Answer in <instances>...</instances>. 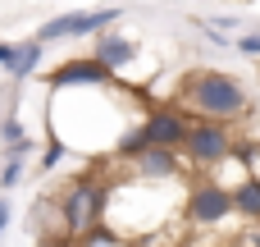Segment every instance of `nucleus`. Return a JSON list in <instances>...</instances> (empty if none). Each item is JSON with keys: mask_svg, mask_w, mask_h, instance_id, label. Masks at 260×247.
I'll list each match as a JSON object with an SVG mask.
<instances>
[{"mask_svg": "<svg viewBox=\"0 0 260 247\" xmlns=\"http://www.w3.org/2000/svg\"><path fill=\"white\" fill-rule=\"evenodd\" d=\"M9 220H14V211H9V202L0 197V238H5V229H9Z\"/></svg>", "mask_w": 260, "mask_h": 247, "instance_id": "f3484780", "label": "nucleus"}, {"mask_svg": "<svg viewBox=\"0 0 260 247\" xmlns=\"http://www.w3.org/2000/svg\"><path fill=\"white\" fill-rule=\"evenodd\" d=\"M91 55H96L114 78H123V73L133 69V60H137V41H133V37H123V32H114V23H110V28H101V32H96Z\"/></svg>", "mask_w": 260, "mask_h": 247, "instance_id": "0eeeda50", "label": "nucleus"}, {"mask_svg": "<svg viewBox=\"0 0 260 247\" xmlns=\"http://www.w3.org/2000/svg\"><path fill=\"white\" fill-rule=\"evenodd\" d=\"M233 50H242V55L260 60V32H251V37H233Z\"/></svg>", "mask_w": 260, "mask_h": 247, "instance_id": "dca6fc26", "label": "nucleus"}, {"mask_svg": "<svg viewBox=\"0 0 260 247\" xmlns=\"http://www.w3.org/2000/svg\"><path fill=\"white\" fill-rule=\"evenodd\" d=\"M23 160H27L23 151H9V160L0 165V193H14L23 183Z\"/></svg>", "mask_w": 260, "mask_h": 247, "instance_id": "4468645a", "label": "nucleus"}, {"mask_svg": "<svg viewBox=\"0 0 260 247\" xmlns=\"http://www.w3.org/2000/svg\"><path fill=\"white\" fill-rule=\"evenodd\" d=\"M64 156H69V142H64V138H50V142H46V151H41V174H50Z\"/></svg>", "mask_w": 260, "mask_h": 247, "instance_id": "2eb2a0df", "label": "nucleus"}, {"mask_svg": "<svg viewBox=\"0 0 260 247\" xmlns=\"http://www.w3.org/2000/svg\"><path fill=\"white\" fill-rule=\"evenodd\" d=\"M123 9L119 5H105V9H73V14H59V18H46L37 28V41L50 46V41H69V37H96L101 28L119 23Z\"/></svg>", "mask_w": 260, "mask_h": 247, "instance_id": "39448f33", "label": "nucleus"}, {"mask_svg": "<svg viewBox=\"0 0 260 247\" xmlns=\"http://www.w3.org/2000/svg\"><path fill=\"white\" fill-rule=\"evenodd\" d=\"M192 234H206V229H224L233 220V193L215 179H197L183 197V215H178Z\"/></svg>", "mask_w": 260, "mask_h": 247, "instance_id": "7ed1b4c3", "label": "nucleus"}, {"mask_svg": "<svg viewBox=\"0 0 260 247\" xmlns=\"http://www.w3.org/2000/svg\"><path fill=\"white\" fill-rule=\"evenodd\" d=\"M233 193V215H242V220H260V174H247L238 188H229Z\"/></svg>", "mask_w": 260, "mask_h": 247, "instance_id": "9b49d317", "label": "nucleus"}, {"mask_svg": "<svg viewBox=\"0 0 260 247\" xmlns=\"http://www.w3.org/2000/svg\"><path fill=\"white\" fill-rule=\"evenodd\" d=\"M256 225H260V220H256Z\"/></svg>", "mask_w": 260, "mask_h": 247, "instance_id": "aec40b11", "label": "nucleus"}, {"mask_svg": "<svg viewBox=\"0 0 260 247\" xmlns=\"http://www.w3.org/2000/svg\"><path fill=\"white\" fill-rule=\"evenodd\" d=\"M41 50H46V46H41L37 37H32V41H14L9 60L0 64V73H5V78H9L14 87H18V83H27V78H32L37 69H41Z\"/></svg>", "mask_w": 260, "mask_h": 247, "instance_id": "9d476101", "label": "nucleus"}, {"mask_svg": "<svg viewBox=\"0 0 260 247\" xmlns=\"http://www.w3.org/2000/svg\"><path fill=\"white\" fill-rule=\"evenodd\" d=\"M238 147V138H233V128L224 124V119H187V133H183V142H178V156L192 165V170H210L219 156H229Z\"/></svg>", "mask_w": 260, "mask_h": 247, "instance_id": "20e7f679", "label": "nucleus"}, {"mask_svg": "<svg viewBox=\"0 0 260 247\" xmlns=\"http://www.w3.org/2000/svg\"><path fill=\"white\" fill-rule=\"evenodd\" d=\"M233 23H238V18H233V14H219V18H210V28H224V32H229V28H233Z\"/></svg>", "mask_w": 260, "mask_h": 247, "instance_id": "a211bd4d", "label": "nucleus"}, {"mask_svg": "<svg viewBox=\"0 0 260 247\" xmlns=\"http://www.w3.org/2000/svg\"><path fill=\"white\" fill-rule=\"evenodd\" d=\"M9 50H14V41H0V64L9 60Z\"/></svg>", "mask_w": 260, "mask_h": 247, "instance_id": "6ab92c4d", "label": "nucleus"}, {"mask_svg": "<svg viewBox=\"0 0 260 247\" xmlns=\"http://www.w3.org/2000/svg\"><path fill=\"white\" fill-rule=\"evenodd\" d=\"M128 160H133L137 179L174 183V179L183 174V156H178V147H160V142H146V147H137V151H133Z\"/></svg>", "mask_w": 260, "mask_h": 247, "instance_id": "423d86ee", "label": "nucleus"}, {"mask_svg": "<svg viewBox=\"0 0 260 247\" xmlns=\"http://www.w3.org/2000/svg\"><path fill=\"white\" fill-rule=\"evenodd\" d=\"M105 193H110V183H105V179H96V174H78V179L69 183V193H64V197H59V206H55L59 229H64V238H69V243H78V238H82V229L101 220V211H105Z\"/></svg>", "mask_w": 260, "mask_h": 247, "instance_id": "f03ea898", "label": "nucleus"}, {"mask_svg": "<svg viewBox=\"0 0 260 247\" xmlns=\"http://www.w3.org/2000/svg\"><path fill=\"white\" fill-rule=\"evenodd\" d=\"M0 138H5V147H9V151H23V156H32V138H27V128H23L18 110H9V115H5V124H0Z\"/></svg>", "mask_w": 260, "mask_h": 247, "instance_id": "f8f14e48", "label": "nucleus"}, {"mask_svg": "<svg viewBox=\"0 0 260 247\" xmlns=\"http://www.w3.org/2000/svg\"><path fill=\"white\" fill-rule=\"evenodd\" d=\"M142 133H146V142L178 147V142H183V133H187V115H183L178 105H155V110H146Z\"/></svg>", "mask_w": 260, "mask_h": 247, "instance_id": "1a4fd4ad", "label": "nucleus"}, {"mask_svg": "<svg viewBox=\"0 0 260 247\" xmlns=\"http://www.w3.org/2000/svg\"><path fill=\"white\" fill-rule=\"evenodd\" d=\"M247 105H251L247 101V87L233 73H219V69L187 73L183 96H178V110H187L192 119H224V124H238Z\"/></svg>", "mask_w": 260, "mask_h": 247, "instance_id": "f257e3e1", "label": "nucleus"}, {"mask_svg": "<svg viewBox=\"0 0 260 247\" xmlns=\"http://www.w3.org/2000/svg\"><path fill=\"white\" fill-rule=\"evenodd\" d=\"M78 243H87V247L110 243V247H114V243H128V238H123V234H119L110 220H96V225H87V229H82V238H78Z\"/></svg>", "mask_w": 260, "mask_h": 247, "instance_id": "ddd939ff", "label": "nucleus"}, {"mask_svg": "<svg viewBox=\"0 0 260 247\" xmlns=\"http://www.w3.org/2000/svg\"><path fill=\"white\" fill-rule=\"evenodd\" d=\"M119 78L96 60V55H87V60H69V64H59L55 73H50V92H59V87H114Z\"/></svg>", "mask_w": 260, "mask_h": 247, "instance_id": "6e6552de", "label": "nucleus"}]
</instances>
